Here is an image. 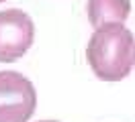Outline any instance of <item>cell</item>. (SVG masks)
<instances>
[{
  "mask_svg": "<svg viewBox=\"0 0 135 122\" xmlns=\"http://www.w3.org/2000/svg\"><path fill=\"white\" fill-rule=\"evenodd\" d=\"M86 61L100 81H121L135 67V37L125 24L94 29L86 45Z\"/></svg>",
  "mask_w": 135,
  "mask_h": 122,
  "instance_id": "cell-1",
  "label": "cell"
},
{
  "mask_svg": "<svg viewBox=\"0 0 135 122\" xmlns=\"http://www.w3.org/2000/svg\"><path fill=\"white\" fill-rule=\"evenodd\" d=\"M35 108L33 81L18 71H0V122H29Z\"/></svg>",
  "mask_w": 135,
  "mask_h": 122,
  "instance_id": "cell-2",
  "label": "cell"
},
{
  "mask_svg": "<svg viewBox=\"0 0 135 122\" xmlns=\"http://www.w3.org/2000/svg\"><path fill=\"white\" fill-rule=\"evenodd\" d=\"M35 41L33 18L21 8L0 10V63L17 61Z\"/></svg>",
  "mask_w": 135,
  "mask_h": 122,
  "instance_id": "cell-3",
  "label": "cell"
},
{
  "mask_svg": "<svg viewBox=\"0 0 135 122\" xmlns=\"http://www.w3.org/2000/svg\"><path fill=\"white\" fill-rule=\"evenodd\" d=\"M86 14L92 29L107 24H125L131 14V0H88Z\"/></svg>",
  "mask_w": 135,
  "mask_h": 122,
  "instance_id": "cell-4",
  "label": "cell"
},
{
  "mask_svg": "<svg viewBox=\"0 0 135 122\" xmlns=\"http://www.w3.org/2000/svg\"><path fill=\"white\" fill-rule=\"evenodd\" d=\"M39 122H57V120H39Z\"/></svg>",
  "mask_w": 135,
  "mask_h": 122,
  "instance_id": "cell-5",
  "label": "cell"
},
{
  "mask_svg": "<svg viewBox=\"0 0 135 122\" xmlns=\"http://www.w3.org/2000/svg\"><path fill=\"white\" fill-rule=\"evenodd\" d=\"M2 2H6V0H0V4H2Z\"/></svg>",
  "mask_w": 135,
  "mask_h": 122,
  "instance_id": "cell-6",
  "label": "cell"
}]
</instances>
